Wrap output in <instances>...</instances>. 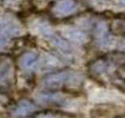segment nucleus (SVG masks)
<instances>
[{
    "mask_svg": "<svg viewBox=\"0 0 125 118\" xmlns=\"http://www.w3.org/2000/svg\"><path fill=\"white\" fill-rule=\"evenodd\" d=\"M44 85L50 88H78L83 83V77L78 72L61 71L50 75L43 82Z\"/></svg>",
    "mask_w": 125,
    "mask_h": 118,
    "instance_id": "f257e3e1",
    "label": "nucleus"
},
{
    "mask_svg": "<svg viewBox=\"0 0 125 118\" xmlns=\"http://www.w3.org/2000/svg\"><path fill=\"white\" fill-rule=\"evenodd\" d=\"M76 10L77 3L73 0H59L53 7V12L58 16H67L74 13Z\"/></svg>",
    "mask_w": 125,
    "mask_h": 118,
    "instance_id": "f03ea898",
    "label": "nucleus"
},
{
    "mask_svg": "<svg viewBox=\"0 0 125 118\" xmlns=\"http://www.w3.org/2000/svg\"><path fill=\"white\" fill-rule=\"evenodd\" d=\"M115 63L114 60L111 58H102L100 59L94 61L92 64L90 70L94 74L96 75H102L112 70Z\"/></svg>",
    "mask_w": 125,
    "mask_h": 118,
    "instance_id": "7ed1b4c3",
    "label": "nucleus"
},
{
    "mask_svg": "<svg viewBox=\"0 0 125 118\" xmlns=\"http://www.w3.org/2000/svg\"><path fill=\"white\" fill-rule=\"evenodd\" d=\"M39 56L35 53H27L22 56L21 59V66L24 70H34L38 65Z\"/></svg>",
    "mask_w": 125,
    "mask_h": 118,
    "instance_id": "20e7f679",
    "label": "nucleus"
},
{
    "mask_svg": "<svg viewBox=\"0 0 125 118\" xmlns=\"http://www.w3.org/2000/svg\"><path fill=\"white\" fill-rule=\"evenodd\" d=\"M35 110V106L32 105L29 102L22 101L21 103H20V105H18L17 109L15 110V111L14 112V115L17 116V117H25V116L30 115Z\"/></svg>",
    "mask_w": 125,
    "mask_h": 118,
    "instance_id": "39448f33",
    "label": "nucleus"
},
{
    "mask_svg": "<svg viewBox=\"0 0 125 118\" xmlns=\"http://www.w3.org/2000/svg\"><path fill=\"white\" fill-rule=\"evenodd\" d=\"M11 73V66L10 63L4 61L0 64V83L5 82L9 80Z\"/></svg>",
    "mask_w": 125,
    "mask_h": 118,
    "instance_id": "423d86ee",
    "label": "nucleus"
},
{
    "mask_svg": "<svg viewBox=\"0 0 125 118\" xmlns=\"http://www.w3.org/2000/svg\"><path fill=\"white\" fill-rule=\"evenodd\" d=\"M8 40H7V37L4 34L0 32V50L3 49V48L6 47Z\"/></svg>",
    "mask_w": 125,
    "mask_h": 118,
    "instance_id": "0eeeda50",
    "label": "nucleus"
},
{
    "mask_svg": "<svg viewBox=\"0 0 125 118\" xmlns=\"http://www.w3.org/2000/svg\"><path fill=\"white\" fill-rule=\"evenodd\" d=\"M18 1L20 0H0V3H4V4H11V3L15 4Z\"/></svg>",
    "mask_w": 125,
    "mask_h": 118,
    "instance_id": "6e6552de",
    "label": "nucleus"
},
{
    "mask_svg": "<svg viewBox=\"0 0 125 118\" xmlns=\"http://www.w3.org/2000/svg\"><path fill=\"white\" fill-rule=\"evenodd\" d=\"M122 49H125V41H123V45H122Z\"/></svg>",
    "mask_w": 125,
    "mask_h": 118,
    "instance_id": "1a4fd4ad",
    "label": "nucleus"
},
{
    "mask_svg": "<svg viewBox=\"0 0 125 118\" xmlns=\"http://www.w3.org/2000/svg\"><path fill=\"white\" fill-rule=\"evenodd\" d=\"M121 3H122L123 4L125 5V0H121Z\"/></svg>",
    "mask_w": 125,
    "mask_h": 118,
    "instance_id": "9d476101",
    "label": "nucleus"
}]
</instances>
